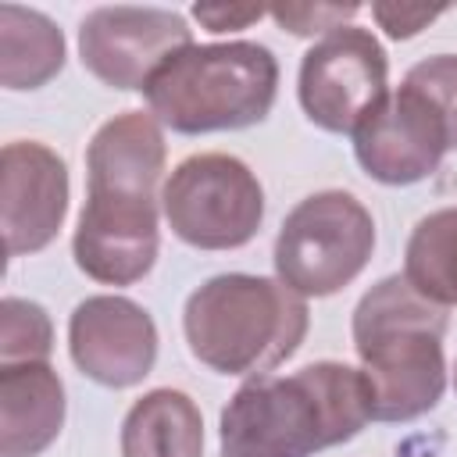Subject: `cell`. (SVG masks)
Masks as SVG:
<instances>
[{
	"label": "cell",
	"mask_w": 457,
	"mask_h": 457,
	"mask_svg": "<svg viewBox=\"0 0 457 457\" xmlns=\"http://www.w3.org/2000/svg\"><path fill=\"white\" fill-rule=\"evenodd\" d=\"M64 68L61 29L18 4L0 7V82L7 89H39Z\"/></svg>",
	"instance_id": "obj_15"
},
{
	"label": "cell",
	"mask_w": 457,
	"mask_h": 457,
	"mask_svg": "<svg viewBox=\"0 0 457 457\" xmlns=\"http://www.w3.org/2000/svg\"><path fill=\"white\" fill-rule=\"evenodd\" d=\"M164 132L150 111H121L96 129L86 150V207L75 264L104 286H132L157 261V182Z\"/></svg>",
	"instance_id": "obj_1"
},
{
	"label": "cell",
	"mask_w": 457,
	"mask_h": 457,
	"mask_svg": "<svg viewBox=\"0 0 457 457\" xmlns=\"http://www.w3.org/2000/svg\"><path fill=\"white\" fill-rule=\"evenodd\" d=\"M375 250L368 207L343 189L300 200L275 236V275L300 296H332L350 286Z\"/></svg>",
	"instance_id": "obj_6"
},
{
	"label": "cell",
	"mask_w": 457,
	"mask_h": 457,
	"mask_svg": "<svg viewBox=\"0 0 457 457\" xmlns=\"http://www.w3.org/2000/svg\"><path fill=\"white\" fill-rule=\"evenodd\" d=\"M268 11L253 7V4H196L193 18L207 29V32H236L246 29L250 21H261Z\"/></svg>",
	"instance_id": "obj_20"
},
{
	"label": "cell",
	"mask_w": 457,
	"mask_h": 457,
	"mask_svg": "<svg viewBox=\"0 0 457 457\" xmlns=\"http://www.w3.org/2000/svg\"><path fill=\"white\" fill-rule=\"evenodd\" d=\"M282 29H289L293 36H314V32H332L343 29L357 7L353 4H286V7H271L268 11Z\"/></svg>",
	"instance_id": "obj_18"
},
{
	"label": "cell",
	"mask_w": 457,
	"mask_h": 457,
	"mask_svg": "<svg viewBox=\"0 0 457 457\" xmlns=\"http://www.w3.org/2000/svg\"><path fill=\"white\" fill-rule=\"evenodd\" d=\"M161 207L182 243L196 250H236L264 221V189L239 157L193 154L164 182Z\"/></svg>",
	"instance_id": "obj_7"
},
{
	"label": "cell",
	"mask_w": 457,
	"mask_h": 457,
	"mask_svg": "<svg viewBox=\"0 0 457 457\" xmlns=\"http://www.w3.org/2000/svg\"><path fill=\"white\" fill-rule=\"evenodd\" d=\"M54 346L50 318L39 303L21 296H4L0 303V364L46 361Z\"/></svg>",
	"instance_id": "obj_17"
},
{
	"label": "cell",
	"mask_w": 457,
	"mask_h": 457,
	"mask_svg": "<svg viewBox=\"0 0 457 457\" xmlns=\"http://www.w3.org/2000/svg\"><path fill=\"white\" fill-rule=\"evenodd\" d=\"M389 61L382 43L357 25L325 32L300 61V107L325 132H353L389 93Z\"/></svg>",
	"instance_id": "obj_9"
},
{
	"label": "cell",
	"mask_w": 457,
	"mask_h": 457,
	"mask_svg": "<svg viewBox=\"0 0 457 457\" xmlns=\"http://www.w3.org/2000/svg\"><path fill=\"white\" fill-rule=\"evenodd\" d=\"M403 278L443 307H457V207L425 214L403 250Z\"/></svg>",
	"instance_id": "obj_16"
},
{
	"label": "cell",
	"mask_w": 457,
	"mask_h": 457,
	"mask_svg": "<svg viewBox=\"0 0 457 457\" xmlns=\"http://www.w3.org/2000/svg\"><path fill=\"white\" fill-rule=\"evenodd\" d=\"M64 425V386L46 361L0 364V453L39 457Z\"/></svg>",
	"instance_id": "obj_13"
},
{
	"label": "cell",
	"mask_w": 457,
	"mask_h": 457,
	"mask_svg": "<svg viewBox=\"0 0 457 457\" xmlns=\"http://www.w3.org/2000/svg\"><path fill=\"white\" fill-rule=\"evenodd\" d=\"M121 457H204L200 407L179 389H150L121 421Z\"/></svg>",
	"instance_id": "obj_14"
},
{
	"label": "cell",
	"mask_w": 457,
	"mask_h": 457,
	"mask_svg": "<svg viewBox=\"0 0 457 457\" xmlns=\"http://www.w3.org/2000/svg\"><path fill=\"white\" fill-rule=\"evenodd\" d=\"M307 325L300 293L278 278L239 271L207 278L182 311L189 353L218 375H268L300 350Z\"/></svg>",
	"instance_id": "obj_4"
},
{
	"label": "cell",
	"mask_w": 457,
	"mask_h": 457,
	"mask_svg": "<svg viewBox=\"0 0 457 457\" xmlns=\"http://www.w3.org/2000/svg\"><path fill=\"white\" fill-rule=\"evenodd\" d=\"M371 421L361 368L318 361L289 375H253L221 411V457H314Z\"/></svg>",
	"instance_id": "obj_2"
},
{
	"label": "cell",
	"mask_w": 457,
	"mask_h": 457,
	"mask_svg": "<svg viewBox=\"0 0 457 457\" xmlns=\"http://www.w3.org/2000/svg\"><path fill=\"white\" fill-rule=\"evenodd\" d=\"M453 389H457V364H453Z\"/></svg>",
	"instance_id": "obj_21"
},
{
	"label": "cell",
	"mask_w": 457,
	"mask_h": 457,
	"mask_svg": "<svg viewBox=\"0 0 457 457\" xmlns=\"http://www.w3.org/2000/svg\"><path fill=\"white\" fill-rule=\"evenodd\" d=\"M68 214V168L32 139L7 143L0 154V228L11 257L43 250Z\"/></svg>",
	"instance_id": "obj_12"
},
{
	"label": "cell",
	"mask_w": 457,
	"mask_h": 457,
	"mask_svg": "<svg viewBox=\"0 0 457 457\" xmlns=\"http://www.w3.org/2000/svg\"><path fill=\"white\" fill-rule=\"evenodd\" d=\"M446 150H453L450 114L411 71L353 129V157L382 186L428 179Z\"/></svg>",
	"instance_id": "obj_8"
},
{
	"label": "cell",
	"mask_w": 457,
	"mask_h": 457,
	"mask_svg": "<svg viewBox=\"0 0 457 457\" xmlns=\"http://www.w3.org/2000/svg\"><path fill=\"white\" fill-rule=\"evenodd\" d=\"M68 350L86 378L107 389H129L157 361V325L129 296H86L71 311Z\"/></svg>",
	"instance_id": "obj_11"
},
{
	"label": "cell",
	"mask_w": 457,
	"mask_h": 457,
	"mask_svg": "<svg viewBox=\"0 0 457 457\" xmlns=\"http://www.w3.org/2000/svg\"><path fill=\"white\" fill-rule=\"evenodd\" d=\"M446 307L403 275L375 282L353 307V350L371 386V421H414L446 389Z\"/></svg>",
	"instance_id": "obj_3"
},
{
	"label": "cell",
	"mask_w": 457,
	"mask_h": 457,
	"mask_svg": "<svg viewBox=\"0 0 457 457\" xmlns=\"http://www.w3.org/2000/svg\"><path fill=\"white\" fill-rule=\"evenodd\" d=\"M278 93V61L261 43H204L164 61L143 86L150 114L171 132H232L268 118Z\"/></svg>",
	"instance_id": "obj_5"
},
{
	"label": "cell",
	"mask_w": 457,
	"mask_h": 457,
	"mask_svg": "<svg viewBox=\"0 0 457 457\" xmlns=\"http://www.w3.org/2000/svg\"><path fill=\"white\" fill-rule=\"evenodd\" d=\"M186 46H193L186 18L164 7H93L79 25L82 68L111 89H143Z\"/></svg>",
	"instance_id": "obj_10"
},
{
	"label": "cell",
	"mask_w": 457,
	"mask_h": 457,
	"mask_svg": "<svg viewBox=\"0 0 457 457\" xmlns=\"http://www.w3.org/2000/svg\"><path fill=\"white\" fill-rule=\"evenodd\" d=\"M375 21L393 36V39H411L425 25H432L443 11L439 7H403V4H375L371 7Z\"/></svg>",
	"instance_id": "obj_19"
}]
</instances>
